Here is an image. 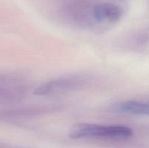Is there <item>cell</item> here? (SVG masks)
Here are the masks:
<instances>
[{
	"label": "cell",
	"instance_id": "obj_1",
	"mask_svg": "<svg viewBox=\"0 0 149 148\" xmlns=\"http://www.w3.org/2000/svg\"><path fill=\"white\" fill-rule=\"evenodd\" d=\"M132 134L129 127L121 125H98L79 123L74 127L70 136L74 139L90 137L126 138Z\"/></svg>",
	"mask_w": 149,
	"mask_h": 148
},
{
	"label": "cell",
	"instance_id": "obj_2",
	"mask_svg": "<svg viewBox=\"0 0 149 148\" xmlns=\"http://www.w3.org/2000/svg\"><path fill=\"white\" fill-rule=\"evenodd\" d=\"M93 16L98 22L116 23L122 17V10L119 6L111 3H102L95 6Z\"/></svg>",
	"mask_w": 149,
	"mask_h": 148
},
{
	"label": "cell",
	"instance_id": "obj_3",
	"mask_svg": "<svg viewBox=\"0 0 149 148\" xmlns=\"http://www.w3.org/2000/svg\"><path fill=\"white\" fill-rule=\"evenodd\" d=\"M79 80L77 78H63L61 79L54 80L47 82L39 86L34 91L33 94L36 95H47L51 93L57 92L62 90L69 89L78 84Z\"/></svg>",
	"mask_w": 149,
	"mask_h": 148
},
{
	"label": "cell",
	"instance_id": "obj_4",
	"mask_svg": "<svg viewBox=\"0 0 149 148\" xmlns=\"http://www.w3.org/2000/svg\"><path fill=\"white\" fill-rule=\"evenodd\" d=\"M118 110L127 114L149 115V102L127 100L121 102L118 105Z\"/></svg>",
	"mask_w": 149,
	"mask_h": 148
}]
</instances>
